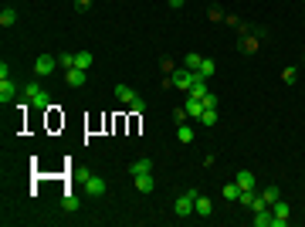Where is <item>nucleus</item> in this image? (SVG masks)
Returning <instances> with one entry per match:
<instances>
[{
  "label": "nucleus",
  "instance_id": "dca6fc26",
  "mask_svg": "<svg viewBox=\"0 0 305 227\" xmlns=\"http://www.w3.org/2000/svg\"><path fill=\"white\" fill-rule=\"evenodd\" d=\"M176 139H180V143H193V126L190 122H180V126H176Z\"/></svg>",
  "mask_w": 305,
  "mask_h": 227
},
{
  "label": "nucleus",
  "instance_id": "f03ea898",
  "mask_svg": "<svg viewBox=\"0 0 305 227\" xmlns=\"http://www.w3.org/2000/svg\"><path fill=\"white\" fill-rule=\"evenodd\" d=\"M193 200H197V190H183V193L173 200V214H176V217H193Z\"/></svg>",
  "mask_w": 305,
  "mask_h": 227
},
{
  "label": "nucleus",
  "instance_id": "393cba45",
  "mask_svg": "<svg viewBox=\"0 0 305 227\" xmlns=\"http://www.w3.org/2000/svg\"><path fill=\"white\" fill-rule=\"evenodd\" d=\"M200 61H204V55H187V58H183V68L197 72V68H200Z\"/></svg>",
  "mask_w": 305,
  "mask_h": 227
},
{
  "label": "nucleus",
  "instance_id": "9b49d317",
  "mask_svg": "<svg viewBox=\"0 0 305 227\" xmlns=\"http://www.w3.org/2000/svg\"><path fill=\"white\" fill-rule=\"evenodd\" d=\"M183 109H187L190 119H200V115H204V102H200V98H193V95H187V105H183Z\"/></svg>",
  "mask_w": 305,
  "mask_h": 227
},
{
  "label": "nucleus",
  "instance_id": "aec40b11",
  "mask_svg": "<svg viewBox=\"0 0 305 227\" xmlns=\"http://www.w3.org/2000/svg\"><path fill=\"white\" fill-rule=\"evenodd\" d=\"M261 200H265L268 207H271L275 200H282V197H278V187H265V190H261Z\"/></svg>",
  "mask_w": 305,
  "mask_h": 227
},
{
  "label": "nucleus",
  "instance_id": "473e14b6",
  "mask_svg": "<svg viewBox=\"0 0 305 227\" xmlns=\"http://www.w3.org/2000/svg\"><path fill=\"white\" fill-rule=\"evenodd\" d=\"M183 3H187V0H170V7H173V10H180Z\"/></svg>",
  "mask_w": 305,
  "mask_h": 227
},
{
  "label": "nucleus",
  "instance_id": "c85d7f7f",
  "mask_svg": "<svg viewBox=\"0 0 305 227\" xmlns=\"http://www.w3.org/2000/svg\"><path fill=\"white\" fill-rule=\"evenodd\" d=\"M204 109H217V95H214V92L204 98Z\"/></svg>",
  "mask_w": 305,
  "mask_h": 227
},
{
  "label": "nucleus",
  "instance_id": "a211bd4d",
  "mask_svg": "<svg viewBox=\"0 0 305 227\" xmlns=\"http://www.w3.org/2000/svg\"><path fill=\"white\" fill-rule=\"evenodd\" d=\"M214 72H217V65H214L210 58H204V61H200V68H197V75H200V78H214Z\"/></svg>",
  "mask_w": 305,
  "mask_h": 227
},
{
  "label": "nucleus",
  "instance_id": "a878e982",
  "mask_svg": "<svg viewBox=\"0 0 305 227\" xmlns=\"http://www.w3.org/2000/svg\"><path fill=\"white\" fill-rule=\"evenodd\" d=\"M237 197H241V187H237V183H228V187H224V200H237Z\"/></svg>",
  "mask_w": 305,
  "mask_h": 227
},
{
  "label": "nucleus",
  "instance_id": "6e6552de",
  "mask_svg": "<svg viewBox=\"0 0 305 227\" xmlns=\"http://www.w3.org/2000/svg\"><path fill=\"white\" fill-rule=\"evenodd\" d=\"M85 78H88L85 68H68V72H65V81H68L72 88H81V85H85Z\"/></svg>",
  "mask_w": 305,
  "mask_h": 227
},
{
  "label": "nucleus",
  "instance_id": "9d476101",
  "mask_svg": "<svg viewBox=\"0 0 305 227\" xmlns=\"http://www.w3.org/2000/svg\"><path fill=\"white\" fill-rule=\"evenodd\" d=\"M187 95H193V98H200V102H204V98L210 95V88H207V78H200V75H197V81H193V88H190Z\"/></svg>",
  "mask_w": 305,
  "mask_h": 227
},
{
  "label": "nucleus",
  "instance_id": "cd10ccee",
  "mask_svg": "<svg viewBox=\"0 0 305 227\" xmlns=\"http://www.w3.org/2000/svg\"><path fill=\"white\" fill-rule=\"evenodd\" d=\"M173 119H176V126H180V122H187L190 115H187V109H176V112H173Z\"/></svg>",
  "mask_w": 305,
  "mask_h": 227
},
{
  "label": "nucleus",
  "instance_id": "b1692460",
  "mask_svg": "<svg viewBox=\"0 0 305 227\" xmlns=\"http://www.w3.org/2000/svg\"><path fill=\"white\" fill-rule=\"evenodd\" d=\"M61 210H78V197L75 193H65V197H61Z\"/></svg>",
  "mask_w": 305,
  "mask_h": 227
},
{
  "label": "nucleus",
  "instance_id": "ddd939ff",
  "mask_svg": "<svg viewBox=\"0 0 305 227\" xmlns=\"http://www.w3.org/2000/svg\"><path fill=\"white\" fill-rule=\"evenodd\" d=\"M234 183H237L241 190H254V173H251V170H241L237 176H234Z\"/></svg>",
  "mask_w": 305,
  "mask_h": 227
},
{
  "label": "nucleus",
  "instance_id": "7ed1b4c3",
  "mask_svg": "<svg viewBox=\"0 0 305 227\" xmlns=\"http://www.w3.org/2000/svg\"><path fill=\"white\" fill-rule=\"evenodd\" d=\"M24 98H27V102H31L34 109H48V105H51V98H48V92L41 88L38 81H31V85L24 88Z\"/></svg>",
  "mask_w": 305,
  "mask_h": 227
},
{
  "label": "nucleus",
  "instance_id": "4468645a",
  "mask_svg": "<svg viewBox=\"0 0 305 227\" xmlns=\"http://www.w3.org/2000/svg\"><path fill=\"white\" fill-rule=\"evenodd\" d=\"M10 98H14V81H10V78H0V102L7 105Z\"/></svg>",
  "mask_w": 305,
  "mask_h": 227
},
{
  "label": "nucleus",
  "instance_id": "20e7f679",
  "mask_svg": "<svg viewBox=\"0 0 305 227\" xmlns=\"http://www.w3.org/2000/svg\"><path fill=\"white\" fill-rule=\"evenodd\" d=\"M55 68H58V58L55 55H38V58H34V72H38L41 78L55 75Z\"/></svg>",
  "mask_w": 305,
  "mask_h": 227
},
{
  "label": "nucleus",
  "instance_id": "6ab92c4d",
  "mask_svg": "<svg viewBox=\"0 0 305 227\" xmlns=\"http://www.w3.org/2000/svg\"><path fill=\"white\" fill-rule=\"evenodd\" d=\"M254 227H271V207L268 210H254Z\"/></svg>",
  "mask_w": 305,
  "mask_h": 227
},
{
  "label": "nucleus",
  "instance_id": "f257e3e1",
  "mask_svg": "<svg viewBox=\"0 0 305 227\" xmlns=\"http://www.w3.org/2000/svg\"><path fill=\"white\" fill-rule=\"evenodd\" d=\"M193 81H197V72H190V68H173V72H170V81H166V85H173V88H183V92H190Z\"/></svg>",
  "mask_w": 305,
  "mask_h": 227
},
{
  "label": "nucleus",
  "instance_id": "412c9836",
  "mask_svg": "<svg viewBox=\"0 0 305 227\" xmlns=\"http://www.w3.org/2000/svg\"><path fill=\"white\" fill-rule=\"evenodd\" d=\"M14 20H17V10H10V7H3V10H0V24H3V27H10Z\"/></svg>",
  "mask_w": 305,
  "mask_h": 227
},
{
  "label": "nucleus",
  "instance_id": "2f4dec72",
  "mask_svg": "<svg viewBox=\"0 0 305 227\" xmlns=\"http://www.w3.org/2000/svg\"><path fill=\"white\" fill-rule=\"evenodd\" d=\"M92 7V0H75V10H88Z\"/></svg>",
  "mask_w": 305,
  "mask_h": 227
},
{
  "label": "nucleus",
  "instance_id": "1a4fd4ad",
  "mask_svg": "<svg viewBox=\"0 0 305 227\" xmlns=\"http://www.w3.org/2000/svg\"><path fill=\"white\" fill-rule=\"evenodd\" d=\"M115 98H119L122 105H133V102L139 98V95H136L133 88H129V85H115Z\"/></svg>",
  "mask_w": 305,
  "mask_h": 227
},
{
  "label": "nucleus",
  "instance_id": "7c9ffc66",
  "mask_svg": "<svg viewBox=\"0 0 305 227\" xmlns=\"http://www.w3.org/2000/svg\"><path fill=\"white\" fill-rule=\"evenodd\" d=\"M295 75H299V72H295V68H285V75H282V78H285L288 85H292V81H295Z\"/></svg>",
  "mask_w": 305,
  "mask_h": 227
},
{
  "label": "nucleus",
  "instance_id": "4be33fe9",
  "mask_svg": "<svg viewBox=\"0 0 305 227\" xmlns=\"http://www.w3.org/2000/svg\"><path fill=\"white\" fill-rule=\"evenodd\" d=\"M254 200H258L254 190H241V197H237V204H244V207H254Z\"/></svg>",
  "mask_w": 305,
  "mask_h": 227
},
{
  "label": "nucleus",
  "instance_id": "f8f14e48",
  "mask_svg": "<svg viewBox=\"0 0 305 227\" xmlns=\"http://www.w3.org/2000/svg\"><path fill=\"white\" fill-rule=\"evenodd\" d=\"M133 183H136V190L139 193H150L156 183H152V173H139V176H133Z\"/></svg>",
  "mask_w": 305,
  "mask_h": 227
},
{
  "label": "nucleus",
  "instance_id": "c756f323",
  "mask_svg": "<svg viewBox=\"0 0 305 227\" xmlns=\"http://www.w3.org/2000/svg\"><path fill=\"white\" fill-rule=\"evenodd\" d=\"M241 44H244L248 51H254V48H258V38H244V41H241Z\"/></svg>",
  "mask_w": 305,
  "mask_h": 227
},
{
  "label": "nucleus",
  "instance_id": "39448f33",
  "mask_svg": "<svg viewBox=\"0 0 305 227\" xmlns=\"http://www.w3.org/2000/svg\"><path fill=\"white\" fill-rule=\"evenodd\" d=\"M288 214H292V210H288L285 200H275V204H271V227H285Z\"/></svg>",
  "mask_w": 305,
  "mask_h": 227
},
{
  "label": "nucleus",
  "instance_id": "0eeeda50",
  "mask_svg": "<svg viewBox=\"0 0 305 227\" xmlns=\"http://www.w3.org/2000/svg\"><path fill=\"white\" fill-rule=\"evenodd\" d=\"M193 214H197V217H210V214H214V200L197 193V200H193Z\"/></svg>",
  "mask_w": 305,
  "mask_h": 227
},
{
  "label": "nucleus",
  "instance_id": "423d86ee",
  "mask_svg": "<svg viewBox=\"0 0 305 227\" xmlns=\"http://www.w3.org/2000/svg\"><path fill=\"white\" fill-rule=\"evenodd\" d=\"M85 190H88V197H102L105 193V180L92 173V176H85Z\"/></svg>",
  "mask_w": 305,
  "mask_h": 227
},
{
  "label": "nucleus",
  "instance_id": "2eb2a0df",
  "mask_svg": "<svg viewBox=\"0 0 305 227\" xmlns=\"http://www.w3.org/2000/svg\"><path fill=\"white\" fill-rule=\"evenodd\" d=\"M129 173H133V176H139V173H152V159H146V156L136 159L133 166H129Z\"/></svg>",
  "mask_w": 305,
  "mask_h": 227
},
{
  "label": "nucleus",
  "instance_id": "5701e85b",
  "mask_svg": "<svg viewBox=\"0 0 305 227\" xmlns=\"http://www.w3.org/2000/svg\"><path fill=\"white\" fill-rule=\"evenodd\" d=\"M200 126H217V109H204V115H200Z\"/></svg>",
  "mask_w": 305,
  "mask_h": 227
},
{
  "label": "nucleus",
  "instance_id": "f3484780",
  "mask_svg": "<svg viewBox=\"0 0 305 227\" xmlns=\"http://www.w3.org/2000/svg\"><path fill=\"white\" fill-rule=\"evenodd\" d=\"M92 61H95V55H88V51H75V68H92Z\"/></svg>",
  "mask_w": 305,
  "mask_h": 227
},
{
  "label": "nucleus",
  "instance_id": "bb28decb",
  "mask_svg": "<svg viewBox=\"0 0 305 227\" xmlns=\"http://www.w3.org/2000/svg\"><path fill=\"white\" fill-rule=\"evenodd\" d=\"M58 65L68 72V68H75V55H58Z\"/></svg>",
  "mask_w": 305,
  "mask_h": 227
}]
</instances>
